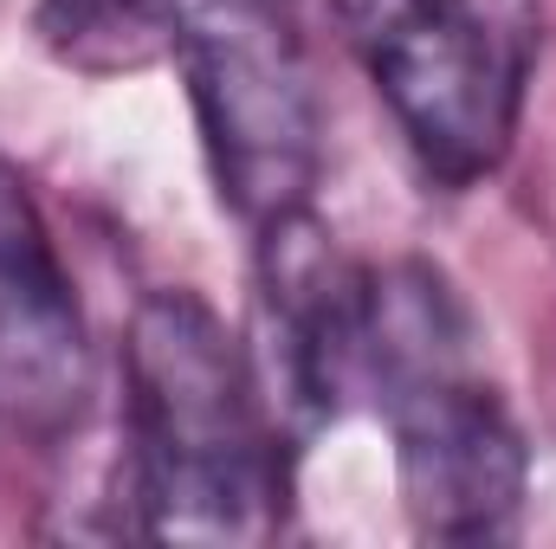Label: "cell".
Masks as SVG:
<instances>
[{
  "label": "cell",
  "mask_w": 556,
  "mask_h": 549,
  "mask_svg": "<svg viewBox=\"0 0 556 549\" xmlns=\"http://www.w3.org/2000/svg\"><path fill=\"white\" fill-rule=\"evenodd\" d=\"M91 336L26 175L0 155V426L65 439L91 408Z\"/></svg>",
  "instance_id": "5b68a950"
},
{
  "label": "cell",
  "mask_w": 556,
  "mask_h": 549,
  "mask_svg": "<svg viewBox=\"0 0 556 549\" xmlns=\"http://www.w3.org/2000/svg\"><path fill=\"white\" fill-rule=\"evenodd\" d=\"M130 498L149 537L260 544L285 518V433L253 349L194 291H149L124 343Z\"/></svg>",
  "instance_id": "6da1fadb"
},
{
  "label": "cell",
  "mask_w": 556,
  "mask_h": 549,
  "mask_svg": "<svg viewBox=\"0 0 556 549\" xmlns=\"http://www.w3.org/2000/svg\"><path fill=\"white\" fill-rule=\"evenodd\" d=\"M356 401H369L395 433V478L420 537H511L531 478L525 433L485 382L466 297L427 259L369 266L363 278Z\"/></svg>",
  "instance_id": "7a4b0ae2"
},
{
  "label": "cell",
  "mask_w": 556,
  "mask_h": 549,
  "mask_svg": "<svg viewBox=\"0 0 556 549\" xmlns=\"http://www.w3.org/2000/svg\"><path fill=\"white\" fill-rule=\"evenodd\" d=\"M39 46L78 78H130L181 46V0H39Z\"/></svg>",
  "instance_id": "8992f818"
},
{
  "label": "cell",
  "mask_w": 556,
  "mask_h": 549,
  "mask_svg": "<svg viewBox=\"0 0 556 549\" xmlns=\"http://www.w3.org/2000/svg\"><path fill=\"white\" fill-rule=\"evenodd\" d=\"M376 98L440 188L485 181L518 137L525 59L479 0H330Z\"/></svg>",
  "instance_id": "277c9868"
},
{
  "label": "cell",
  "mask_w": 556,
  "mask_h": 549,
  "mask_svg": "<svg viewBox=\"0 0 556 549\" xmlns=\"http://www.w3.org/2000/svg\"><path fill=\"white\" fill-rule=\"evenodd\" d=\"M175 59L220 201L253 233L304 214L324 162V111L298 0H181Z\"/></svg>",
  "instance_id": "3957f363"
}]
</instances>
